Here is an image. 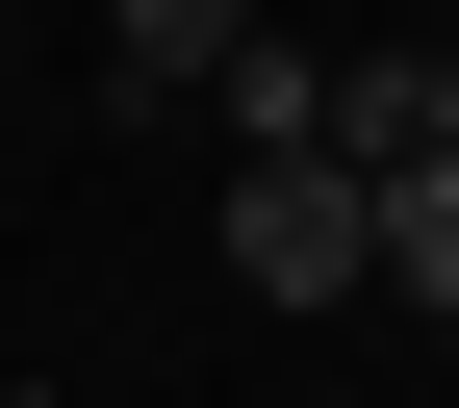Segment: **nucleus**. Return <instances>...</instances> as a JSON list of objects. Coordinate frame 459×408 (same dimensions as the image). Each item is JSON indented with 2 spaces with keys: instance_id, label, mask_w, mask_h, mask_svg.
Listing matches in <instances>:
<instances>
[{
  "instance_id": "f03ea898",
  "label": "nucleus",
  "mask_w": 459,
  "mask_h": 408,
  "mask_svg": "<svg viewBox=\"0 0 459 408\" xmlns=\"http://www.w3.org/2000/svg\"><path fill=\"white\" fill-rule=\"evenodd\" d=\"M307 153H332V179H409V153H459V51H332Z\"/></svg>"
},
{
  "instance_id": "f257e3e1",
  "label": "nucleus",
  "mask_w": 459,
  "mask_h": 408,
  "mask_svg": "<svg viewBox=\"0 0 459 408\" xmlns=\"http://www.w3.org/2000/svg\"><path fill=\"white\" fill-rule=\"evenodd\" d=\"M230 281H255V307H358L383 281V204L332 179V153H255V179H230Z\"/></svg>"
},
{
  "instance_id": "7ed1b4c3",
  "label": "nucleus",
  "mask_w": 459,
  "mask_h": 408,
  "mask_svg": "<svg viewBox=\"0 0 459 408\" xmlns=\"http://www.w3.org/2000/svg\"><path fill=\"white\" fill-rule=\"evenodd\" d=\"M230 51H255V0H102V77L128 102H204Z\"/></svg>"
},
{
  "instance_id": "20e7f679",
  "label": "nucleus",
  "mask_w": 459,
  "mask_h": 408,
  "mask_svg": "<svg viewBox=\"0 0 459 408\" xmlns=\"http://www.w3.org/2000/svg\"><path fill=\"white\" fill-rule=\"evenodd\" d=\"M383 204V307H459V153H409V179H358Z\"/></svg>"
},
{
  "instance_id": "39448f33",
  "label": "nucleus",
  "mask_w": 459,
  "mask_h": 408,
  "mask_svg": "<svg viewBox=\"0 0 459 408\" xmlns=\"http://www.w3.org/2000/svg\"><path fill=\"white\" fill-rule=\"evenodd\" d=\"M204 102H230V128H255V153H307V102H332V51H307V26H255V51H230Z\"/></svg>"
},
{
  "instance_id": "423d86ee",
  "label": "nucleus",
  "mask_w": 459,
  "mask_h": 408,
  "mask_svg": "<svg viewBox=\"0 0 459 408\" xmlns=\"http://www.w3.org/2000/svg\"><path fill=\"white\" fill-rule=\"evenodd\" d=\"M0 408H51V383H0Z\"/></svg>"
}]
</instances>
